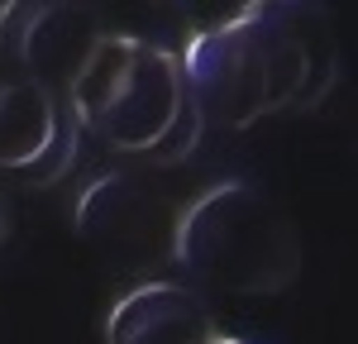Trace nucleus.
Listing matches in <instances>:
<instances>
[{"mask_svg":"<svg viewBox=\"0 0 358 344\" xmlns=\"http://www.w3.org/2000/svg\"><path fill=\"white\" fill-rule=\"evenodd\" d=\"M177 62L206 129H248L282 110H315L339 77V38L320 5L258 0L201 29Z\"/></svg>","mask_w":358,"mask_h":344,"instance_id":"f257e3e1","label":"nucleus"},{"mask_svg":"<svg viewBox=\"0 0 358 344\" xmlns=\"http://www.w3.org/2000/svg\"><path fill=\"white\" fill-rule=\"evenodd\" d=\"M172 263L229 296H277L301 278V234L253 182H220L182 206Z\"/></svg>","mask_w":358,"mask_h":344,"instance_id":"f03ea898","label":"nucleus"},{"mask_svg":"<svg viewBox=\"0 0 358 344\" xmlns=\"http://www.w3.org/2000/svg\"><path fill=\"white\" fill-rule=\"evenodd\" d=\"M182 101L187 82L177 53L134 34H106L67 96L82 134H96L101 143L134 158H143L167 134Z\"/></svg>","mask_w":358,"mask_h":344,"instance_id":"7ed1b4c3","label":"nucleus"},{"mask_svg":"<svg viewBox=\"0 0 358 344\" xmlns=\"http://www.w3.org/2000/svg\"><path fill=\"white\" fill-rule=\"evenodd\" d=\"M182 206L148 172L110 168L77 196V234L120 273H148L172 263Z\"/></svg>","mask_w":358,"mask_h":344,"instance_id":"20e7f679","label":"nucleus"},{"mask_svg":"<svg viewBox=\"0 0 358 344\" xmlns=\"http://www.w3.org/2000/svg\"><path fill=\"white\" fill-rule=\"evenodd\" d=\"M110 29L101 24L96 5H57V0H15L0 5V53L15 72L43 96L67 101L72 82L82 77L86 57Z\"/></svg>","mask_w":358,"mask_h":344,"instance_id":"39448f33","label":"nucleus"},{"mask_svg":"<svg viewBox=\"0 0 358 344\" xmlns=\"http://www.w3.org/2000/svg\"><path fill=\"white\" fill-rule=\"evenodd\" d=\"M106 344H224V335L192 287L138 282L115 301Z\"/></svg>","mask_w":358,"mask_h":344,"instance_id":"423d86ee","label":"nucleus"},{"mask_svg":"<svg viewBox=\"0 0 358 344\" xmlns=\"http://www.w3.org/2000/svg\"><path fill=\"white\" fill-rule=\"evenodd\" d=\"M67 101H53L43 96L38 86H29L24 77L0 91V182H20L43 153L48 143L57 139L62 120H67Z\"/></svg>","mask_w":358,"mask_h":344,"instance_id":"0eeeda50","label":"nucleus"},{"mask_svg":"<svg viewBox=\"0 0 358 344\" xmlns=\"http://www.w3.org/2000/svg\"><path fill=\"white\" fill-rule=\"evenodd\" d=\"M201 134H206V124H201V110L192 106V96L182 101V110H177V120L167 124V134L138 163H148V168H177V163H187L196 153V143H201Z\"/></svg>","mask_w":358,"mask_h":344,"instance_id":"6e6552de","label":"nucleus"},{"mask_svg":"<svg viewBox=\"0 0 358 344\" xmlns=\"http://www.w3.org/2000/svg\"><path fill=\"white\" fill-rule=\"evenodd\" d=\"M5 234H10V192L0 182V244H5Z\"/></svg>","mask_w":358,"mask_h":344,"instance_id":"1a4fd4ad","label":"nucleus"},{"mask_svg":"<svg viewBox=\"0 0 358 344\" xmlns=\"http://www.w3.org/2000/svg\"><path fill=\"white\" fill-rule=\"evenodd\" d=\"M15 77H20V72H15V62H10V57L0 53V91H5V86L15 82Z\"/></svg>","mask_w":358,"mask_h":344,"instance_id":"9d476101","label":"nucleus"}]
</instances>
